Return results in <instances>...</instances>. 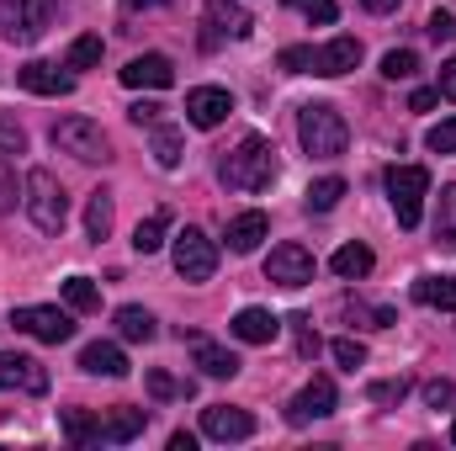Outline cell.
Masks as SVG:
<instances>
[{
	"label": "cell",
	"mask_w": 456,
	"mask_h": 451,
	"mask_svg": "<svg viewBox=\"0 0 456 451\" xmlns=\"http://www.w3.org/2000/svg\"><path fill=\"white\" fill-rule=\"evenodd\" d=\"M218 181L228 192H265L276 181V144L260 138V133H244L218 160Z\"/></svg>",
	"instance_id": "6da1fadb"
},
{
	"label": "cell",
	"mask_w": 456,
	"mask_h": 451,
	"mask_svg": "<svg viewBox=\"0 0 456 451\" xmlns=\"http://www.w3.org/2000/svg\"><path fill=\"white\" fill-rule=\"evenodd\" d=\"M361 64V43L355 37H335V43H319V48H281V70L287 75H324L335 80L345 70Z\"/></svg>",
	"instance_id": "7a4b0ae2"
},
{
	"label": "cell",
	"mask_w": 456,
	"mask_h": 451,
	"mask_svg": "<svg viewBox=\"0 0 456 451\" xmlns=\"http://www.w3.org/2000/svg\"><path fill=\"white\" fill-rule=\"evenodd\" d=\"M297 138H303V149L314 160H340L345 144H350V127H345V117L330 102H308L297 112Z\"/></svg>",
	"instance_id": "3957f363"
},
{
	"label": "cell",
	"mask_w": 456,
	"mask_h": 451,
	"mask_svg": "<svg viewBox=\"0 0 456 451\" xmlns=\"http://www.w3.org/2000/svg\"><path fill=\"white\" fill-rule=\"evenodd\" d=\"M21 202H27V218L43 228V234H59L64 218H69V197H64V186H59L53 170H27Z\"/></svg>",
	"instance_id": "277c9868"
},
{
	"label": "cell",
	"mask_w": 456,
	"mask_h": 451,
	"mask_svg": "<svg viewBox=\"0 0 456 451\" xmlns=\"http://www.w3.org/2000/svg\"><path fill=\"white\" fill-rule=\"evenodd\" d=\"M387 197L403 228H419L425 218V197H430V170L425 165H393L387 170Z\"/></svg>",
	"instance_id": "5b68a950"
},
{
	"label": "cell",
	"mask_w": 456,
	"mask_h": 451,
	"mask_svg": "<svg viewBox=\"0 0 456 451\" xmlns=\"http://www.w3.org/2000/svg\"><path fill=\"white\" fill-rule=\"evenodd\" d=\"M53 149H64V154L96 165V160H107V133H102V122H91V117H64V122H53Z\"/></svg>",
	"instance_id": "8992f818"
},
{
	"label": "cell",
	"mask_w": 456,
	"mask_h": 451,
	"mask_svg": "<svg viewBox=\"0 0 456 451\" xmlns=\"http://www.w3.org/2000/svg\"><path fill=\"white\" fill-rule=\"evenodd\" d=\"M175 271H181L186 282H213V271H218V244H213L202 228H181V234H175Z\"/></svg>",
	"instance_id": "52a82bcc"
},
{
	"label": "cell",
	"mask_w": 456,
	"mask_h": 451,
	"mask_svg": "<svg viewBox=\"0 0 456 451\" xmlns=\"http://www.w3.org/2000/svg\"><path fill=\"white\" fill-rule=\"evenodd\" d=\"M265 282H276V287H308L314 282V250H303L297 239L276 244L265 255Z\"/></svg>",
	"instance_id": "ba28073f"
},
{
	"label": "cell",
	"mask_w": 456,
	"mask_h": 451,
	"mask_svg": "<svg viewBox=\"0 0 456 451\" xmlns=\"http://www.w3.org/2000/svg\"><path fill=\"white\" fill-rule=\"evenodd\" d=\"M11 324H16L21 335L43 340V345H64V340H75V319H69L64 308H16Z\"/></svg>",
	"instance_id": "9c48e42d"
},
{
	"label": "cell",
	"mask_w": 456,
	"mask_h": 451,
	"mask_svg": "<svg viewBox=\"0 0 456 451\" xmlns=\"http://www.w3.org/2000/svg\"><path fill=\"white\" fill-rule=\"evenodd\" d=\"M122 86L127 91H165V86H175V64L165 53H138V59H127Z\"/></svg>",
	"instance_id": "30bf717a"
},
{
	"label": "cell",
	"mask_w": 456,
	"mask_h": 451,
	"mask_svg": "<svg viewBox=\"0 0 456 451\" xmlns=\"http://www.w3.org/2000/svg\"><path fill=\"white\" fill-rule=\"evenodd\" d=\"M43 32V5L37 0H0V37L5 43H32Z\"/></svg>",
	"instance_id": "8fae6325"
},
{
	"label": "cell",
	"mask_w": 456,
	"mask_h": 451,
	"mask_svg": "<svg viewBox=\"0 0 456 451\" xmlns=\"http://www.w3.org/2000/svg\"><path fill=\"white\" fill-rule=\"evenodd\" d=\"M233 112V96H228L224 86H197V91H186V122L191 127H218L224 117Z\"/></svg>",
	"instance_id": "7c38bea8"
},
{
	"label": "cell",
	"mask_w": 456,
	"mask_h": 451,
	"mask_svg": "<svg viewBox=\"0 0 456 451\" xmlns=\"http://www.w3.org/2000/svg\"><path fill=\"white\" fill-rule=\"evenodd\" d=\"M202 436H213V441H249L255 436V414L233 409V404H213V409H202Z\"/></svg>",
	"instance_id": "4fadbf2b"
},
{
	"label": "cell",
	"mask_w": 456,
	"mask_h": 451,
	"mask_svg": "<svg viewBox=\"0 0 456 451\" xmlns=\"http://www.w3.org/2000/svg\"><path fill=\"white\" fill-rule=\"evenodd\" d=\"M335 404H340L335 382H330V377H314V382H308V388L292 398L287 420H292V425H308V420H324V414H335Z\"/></svg>",
	"instance_id": "5bb4252c"
},
{
	"label": "cell",
	"mask_w": 456,
	"mask_h": 451,
	"mask_svg": "<svg viewBox=\"0 0 456 451\" xmlns=\"http://www.w3.org/2000/svg\"><path fill=\"white\" fill-rule=\"evenodd\" d=\"M0 388H16V393H48V366L32 361V356H11V350H0Z\"/></svg>",
	"instance_id": "9a60e30c"
},
{
	"label": "cell",
	"mask_w": 456,
	"mask_h": 451,
	"mask_svg": "<svg viewBox=\"0 0 456 451\" xmlns=\"http://www.w3.org/2000/svg\"><path fill=\"white\" fill-rule=\"evenodd\" d=\"M16 80H21V91H32V96H69V91H75V75H64V70H59V64H48V59L21 64V70H16Z\"/></svg>",
	"instance_id": "2e32d148"
},
{
	"label": "cell",
	"mask_w": 456,
	"mask_h": 451,
	"mask_svg": "<svg viewBox=\"0 0 456 451\" xmlns=\"http://www.w3.org/2000/svg\"><path fill=\"white\" fill-rule=\"evenodd\" d=\"M228 330H233V340H244V345H271V340L281 335V319L271 308H239Z\"/></svg>",
	"instance_id": "e0dca14e"
},
{
	"label": "cell",
	"mask_w": 456,
	"mask_h": 451,
	"mask_svg": "<svg viewBox=\"0 0 456 451\" xmlns=\"http://www.w3.org/2000/svg\"><path fill=\"white\" fill-rule=\"evenodd\" d=\"M80 372H91V377H127V356L112 340H96V345L80 350Z\"/></svg>",
	"instance_id": "ac0fdd59"
},
{
	"label": "cell",
	"mask_w": 456,
	"mask_h": 451,
	"mask_svg": "<svg viewBox=\"0 0 456 451\" xmlns=\"http://www.w3.org/2000/svg\"><path fill=\"white\" fill-rule=\"evenodd\" d=\"M208 27L224 32V37H249L255 32V16L239 0H208Z\"/></svg>",
	"instance_id": "d6986e66"
},
{
	"label": "cell",
	"mask_w": 456,
	"mask_h": 451,
	"mask_svg": "<svg viewBox=\"0 0 456 451\" xmlns=\"http://www.w3.org/2000/svg\"><path fill=\"white\" fill-rule=\"evenodd\" d=\"M265 234H271V218H265V213H239V218L228 224L224 239H228V250H233V255H255Z\"/></svg>",
	"instance_id": "ffe728a7"
},
{
	"label": "cell",
	"mask_w": 456,
	"mask_h": 451,
	"mask_svg": "<svg viewBox=\"0 0 456 451\" xmlns=\"http://www.w3.org/2000/svg\"><path fill=\"white\" fill-rule=\"evenodd\" d=\"M143 430H149V414H143V409H107V414H102V441H112V447L138 441Z\"/></svg>",
	"instance_id": "44dd1931"
},
{
	"label": "cell",
	"mask_w": 456,
	"mask_h": 451,
	"mask_svg": "<svg viewBox=\"0 0 456 451\" xmlns=\"http://www.w3.org/2000/svg\"><path fill=\"white\" fill-rule=\"evenodd\" d=\"M191 350H197V366H202V377H233V372H239V356H233L228 345H213V340L191 335Z\"/></svg>",
	"instance_id": "7402d4cb"
},
{
	"label": "cell",
	"mask_w": 456,
	"mask_h": 451,
	"mask_svg": "<svg viewBox=\"0 0 456 451\" xmlns=\"http://www.w3.org/2000/svg\"><path fill=\"white\" fill-rule=\"evenodd\" d=\"M59 425H64V441H75V447L102 441V414H91V409H64Z\"/></svg>",
	"instance_id": "603a6c76"
},
{
	"label": "cell",
	"mask_w": 456,
	"mask_h": 451,
	"mask_svg": "<svg viewBox=\"0 0 456 451\" xmlns=\"http://www.w3.org/2000/svg\"><path fill=\"white\" fill-rule=\"evenodd\" d=\"M117 335L133 340V345H149V340L159 335V330H154V314H149V308L127 303V308H117Z\"/></svg>",
	"instance_id": "cb8c5ba5"
},
{
	"label": "cell",
	"mask_w": 456,
	"mask_h": 451,
	"mask_svg": "<svg viewBox=\"0 0 456 451\" xmlns=\"http://www.w3.org/2000/svg\"><path fill=\"white\" fill-rule=\"evenodd\" d=\"M414 298H419L425 308L456 314V282H452V276H419V282H414Z\"/></svg>",
	"instance_id": "d4e9b609"
},
{
	"label": "cell",
	"mask_w": 456,
	"mask_h": 451,
	"mask_svg": "<svg viewBox=\"0 0 456 451\" xmlns=\"http://www.w3.org/2000/svg\"><path fill=\"white\" fill-rule=\"evenodd\" d=\"M330 266H335V276H345V282H361V276H366V271L377 266V255H371L366 244H340Z\"/></svg>",
	"instance_id": "484cf974"
},
{
	"label": "cell",
	"mask_w": 456,
	"mask_h": 451,
	"mask_svg": "<svg viewBox=\"0 0 456 451\" xmlns=\"http://www.w3.org/2000/svg\"><path fill=\"white\" fill-rule=\"evenodd\" d=\"M64 303H69L75 314H96V308H102V287H96L91 276H69V282H64Z\"/></svg>",
	"instance_id": "4316f807"
},
{
	"label": "cell",
	"mask_w": 456,
	"mask_h": 451,
	"mask_svg": "<svg viewBox=\"0 0 456 451\" xmlns=\"http://www.w3.org/2000/svg\"><path fill=\"white\" fill-rule=\"evenodd\" d=\"M154 165H159V170H175V165H181V127L154 122Z\"/></svg>",
	"instance_id": "83f0119b"
},
{
	"label": "cell",
	"mask_w": 456,
	"mask_h": 451,
	"mask_svg": "<svg viewBox=\"0 0 456 451\" xmlns=\"http://www.w3.org/2000/svg\"><path fill=\"white\" fill-rule=\"evenodd\" d=\"M165 228H170V213H149L143 224L133 228V250H138V255H154V250L165 244Z\"/></svg>",
	"instance_id": "f1b7e54d"
},
{
	"label": "cell",
	"mask_w": 456,
	"mask_h": 451,
	"mask_svg": "<svg viewBox=\"0 0 456 451\" xmlns=\"http://www.w3.org/2000/svg\"><path fill=\"white\" fill-rule=\"evenodd\" d=\"M345 197V181L340 176H324V181H314L308 186V213H335Z\"/></svg>",
	"instance_id": "f546056e"
},
{
	"label": "cell",
	"mask_w": 456,
	"mask_h": 451,
	"mask_svg": "<svg viewBox=\"0 0 456 451\" xmlns=\"http://www.w3.org/2000/svg\"><path fill=\"white\" fill-rule=\"evenodd\" d=\"M96 64H102V37H96V32L75 37L69 53H64V70H96Z\"/></svg>",
	"instance_id": "4dcf8cb0"
},
{
	"label": "cell",
	"mask_w": 456,
	"mask_h": 451,
	"mask_svg": "<svg viewBox=\"0 0 456 451\" xmlns=\"http://www.w3.org/2000/svg\"><path fill=\"white\" fill-rule=\"evenodd\" d=\"M436 244L456 250V186H441V213H436Z\"/></svg>",
	"instance_id": "1f68e13d"
},
{
	"label": "cell",
	"mask_w": 456,
	"mask_h": 451,
	"mask_svg": "<svg viewBox=\"0 0 456 451\" xmlns=\"http://www.w3.org/2000/svg\"><path fill=\"white\" fill-rule=\"evenodd\" d=\"M86 234H91V239H107V234H112V197H107V192H96V197L86 202Z\"/></svg>",
	"instance_id": "d6a6232c"
},
{
	"label": "cell",
	"mask_w": 456,
	"mask_h": 451,
	"mask_svg": "<svg viewBox=\"0 0 456 451\" xmlns=\"http://www.w3.org/2000/svg\"><path fill=\"white\" fill-rule=\"evenodd\" d=\"M382 75H387V80H414V75H419V53H414V48L382 53Z\"/></svg>",
	"instance_id": "836d02e7"
},
{
	"label": "cell",
	"mask_w": 456,
	"mask_h": 451,
	"mask_svg": "<svg viewBox=\"0 0 456 451\" xmlns=\"http://www.w3.org/2000/svg\"><path fill=\"white\" fill-rule=\"evenodd\" d=\"M287 324H292V340H297V356L314 361V356H319V330H314V319H308V314H292Z\"/></svg>",
	"instance_id": "e575fe53"
},
{
	"label": "cell",
	"mask_w": 456,
	"mask_h": 451,
	"mask_svg": "<svg viewBox=\"0 0 456 451\" xmlns=\"http://www.w3.org/2000/svg\"><path fill=\"white\" fill-rule=\"evenodd\" d=\"M149 393H154L159 404H170V398H191V382H181V377H170V372H149Z\"/></svg>",
	"instance_id": "d590c367"
},
{
	"label": "cell",
	"mask_w": 456,
	"mask_h": 451,
	"mask_svg": "<svg viewBox=\"0 0 456 451\" xmlns=\"http://www.w3.org/2000/svg\"><path fill=\"white\" fill-rule=\"evenodd\" d=\"M403 393H409V377H387V382H371L366 388L371 404H403Z\"/></svg>",
	"instance_id": "8d00e7d4"
},
{
	"label": "cell",
	"mask_w": 456,
	"mask_h": 451,
	"mask_svg": "<svg viewBox=\"0 0 456 451\" xmlns=\"http://www.w3.org/2000/svg\"><path fill=\"white\" fill-rule=\"evenodd\" d=\"M330 350H335V361H340L345 372H355V366H366V345H361V340H335V345H330Z\"/></svg>",
	"instance_id": "74e56055"
},
{
	"label": "cell",
	"mask_w": 456,
	"mask_h": 451,
	"mask_svg": "<svg viewBox=\"0 0 456 451\" xmlns=\"http://www.w3.org/2000/svg\"><path fill=\"white\" fill-rule=\"evenodd\" d=\"M425 144H430L436 154H456V117H446V122H436V127L425 133Z\"/></svg>",
	"instance_id": "f35d334b"
},
{
	"label": "cell",
	"mask_w": 456,
	"mask_h": 451,
	"mask_svg": "<svg viewBox=\"0 0 456 451\" xmlns=\"http://www.w3.org/2000/svg\"><path fill=\"white\" fill-rule=\"evenodd\" d=\"M16 197H21V192H16V165L0 154V213H11V208H16Z\"/></svg>",
	"instance_id": "ab89813d"
},
{
	"label": "cell",
	"mask_w": 456,
	"mask_h": 451,
	"mask_svg": "<svg viewBox=\"0 0 456 451\" xmlns=\"http://www.w3.org/2000/svg\"><path fill=\"white\" fill-rule=\"evenodd\" d=\"M0 149H5V154H21V149H27V127L11 122V117H0Z\"/></svg>",
	"instance_id": "60d3db41"
},
{
	"label": "cell",
	"mask_w": 456,
	"mask_h": 451,
	"mask_svg": "<svg viewBox=\"0 0 456 451\" xmlns=\"http://www.w3.org/2000/svg\"><path fill=\"white\" fill-rule=\"evenodd\" d=\"M287 5H297L308 21H319V27H330L335 21V0H287Z\"/></svg>",
	"instance_id": "b9f144b4"
},
{
	"label": "cell",
	"mask_w": 456,
	"mask_h": 451,
	"mask_svg": "<svg viewBox=\"0 0 456 451\" xmlns=\"http://www.w3.org/2000/svg\"><path fill=\"white\" fill-rule=\"evenodd\" d=\"M425 32H430V37H436V43H456V16H452V11H436V16H430V27H425Z\"/></svg>",
	"instance_id": "7bdbcfd3"
},
{
	"label": "cell",
	"mask_w": 456,
	"mask_h": 451,
	"mask_svg": "<svg viewBox=\"0 0 456 451\" xmlns=\"http://www.w3.org/2000/svg\"><path fill=\"white\" fill-rule=\"evenodd\" d=\"M452 398H456V388L446 382V377H436V382H425V404H430V409H446Z\"/></svg>",
	"instance_id": "ee69618b"
},
{
	"label": "cell",
	"mask_w": 456,
	"mask_h": 451,
	"mask_svg": "<svg viewBox=\"0 0 456 451\" xmlns=\"http://www.w3.org/2000/svg\"><path fill=\"white\" fill-rule=\"evenodd\" d=\"M159 112H165L159 102H133V107H127V117H133L138 127H154V122H159Z\"/></svg>",
	"instance_id": "f6af8a7d"
},
{
	"label": "cell",
	"mask_w": 456,
	"mask_h": 451,
	"mask_svg": "<svg viewBox=\"0 0 456 451\" xmlns=\"http://www.w3.org/2000/svg\"><path fill=\"white\" fill-rule=\"evenodd\" d=\"M436 91H441L446 102H456V59H446V64H441V75H436Z\"/></svg>",
	"instance_id": "bcb514c9"
},
{
	"label": "cell",
	"mask_w": 456,
	"mask_h": 451,
	"mask_svg": "<svg viewBox=\"0 0 456 451\" xmlns=\"http://www.w3.org/2000/svg\"><path fill=\"white\" fill-rule=\"evenodd\" d=\"M436 102H441V91H414V96H409V112H430Z\"/></svg>",
	"instance_id": "7dc6e473"
},
{
	"label": "cell",
	"mask_w": 456,
	"mask_h": 451,
	"mask_svg": "<svg viewBox=\"0 0 456 451\" xmlns=\"http://www.w3.org/2000/svg\"><path fill=\"white\" fill-rule=\"evenodd\" d=\"M170 451H197V436H191V430H175V436H170Z\"/></svg>",
	"instance_id": "c3c4849f"
},
{
	"label": "cell",
	"mask_w": 456,
	"mask_h": 451,
	"mask_svg": "<svg viewBox=\"0 0 456 451\" xmlns=\"http://www.w3.org/2000/svg\"><path fill=\"white\" fill-rule=\"evenodd\" d=\"M361 5H366V11H377V16H387V11H398L403 0H361Z\"/></svg>",
	"instance_id": "681fc988"
},
{
	"label": "cell",
	"mask_w": 456,
	"mask_h": 451,
	"mask_svg": "<svg viewBox=\"0 0 456 451\" xmlns=\"http://www.w3.org/2000/svg\"><path fill=\"white\" fill-rule=\"evenodd\" d=\"M127 5H170V0H127Z\"/></svg>",
	"instance_id": "f907efd6"
},
{
	"label": "cell",
	"mask_w": 456,
	"mask_h": 451,
	"mask_svg": "<svg viewBox=\"0 0 456 451\" xmlns=\"http://www.w3.org/2000/svg\"><path fill=\"white\" fill-rule=\"evenodd\" d=\"M452 441H456V425H452Z\"/></svg>",
	"instance_id": "816d5d0a"
}]
</instances>
